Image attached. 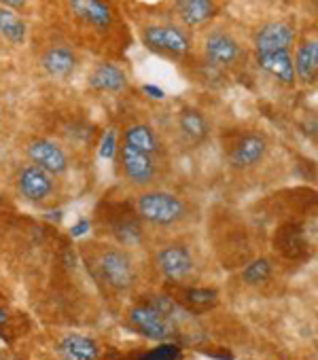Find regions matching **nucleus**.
I'll return each instance as SVG.
<instances>
[{
  "label": "nucleus",
  "instance_id": "26",
  "mask_svg": "<svg viewBox=\"0 0 318 360\" xmlns=\"http://www.w3.org/2000/svg\"><path fill=\"white\" fill-rule=\"evenodd\" d=\"M0 3L5 5V9H7V7H9V9H24L28 0H0Z\"/></svg>",
  "mask_w": 318,
  "mask_h": 360
},
{
  "label": "nucleus",
  "instance_id": "15",
  "mask_svg": "<svg viewBox=\"0 0 318 360\" xmlns=\"http://www.w3.org/2000/svg\"><path fill=\"white\" fill-rule=\"evenodd\" d=\"M179 129H181L187 144H202L210 134V125H208L206 117L198 108H191V106L181 110Z\"/></svg>",
  "mask_w": 318,
  "mask_h": 360
},
{
  "label": "nucleus",
  "instance_id": "28",
  "mask_svg": "<svg viewBox=\"0 0 318 360\" xmlns=\"http://www.w3.org/2000/svg\"><path fill=\"white\" fill-rule=\"evenodd\" d=\"M87 229H89V221H81L79 225H75V227H72V236H77V238H79V236H83Z\"/></svg>",
  "mask_w": 318,
  "mask_h": 360
},
{
  "label": "nucleus",
  "instance_id": "6",
  "mask_svg": "<svg viewBox=\"0 0 318 360\" xmlns=\"http://www.w3.org/2000/svg\"><path fill=\"white\" fill-rule=\"evenodd\" d=\"M157 265L170 282H185L193 276V269H196V261L191 252L181 244H172V246H166L164 250H159Z\"/></svg>",
  "mask_w": 318,
  "mask_h": 360
},
{
  "label": "nucleus",
  "instance_id": "4",
  "mask_svg": "<svg viewBox=\"0 0 318 360\" xmlns=\"http://www.w3.org/2000/svg\"><path fill=\"white\" fill-rule=\"evenodd\" d=\"M142 41L148 49L166 56H185L191 49L189 37L174 26H146Z\"/></svg>",
  "mask_w": 318,
  "mask_h": 360
},
{
  "label": "nucleus",
  "instance_id": "22",
  "mask_svg": "<svg viewBox=\"0 0 318 360\" xmlns=\"http://www.w3.org/2000/svg\"><path fill=\"white\" fill-rule=\"evenodd\" d=\"M269 276H272V263L267 259H257L250 265H246L244 271H242V280L246 284H253V286L265 282Z\"/></svg>",
  "mask_w": 318,
  "mask_h": 360
},
{
  "label": "nucleus",
  "instance_id": "7",
  "mask_svg": "<svg viewBox=\"0 0 318 360\" xmlns=\"http://www.w3.org/2000/svg\"><path fill=\"white\" fill-rule=\"evenodd\" d=\"M28 157L34 165L43 167L51 176H60L68 169V155L66 150L49 140V138H37L28 144Z\"/></svg>",
  "mask_w": 318,
  "mask_h": 360
},
{
  "label": "nucleus",
  "instance_id": "1",
  "mask_svg": "<svg viewBox=\"0 0 318 360\" xmlns=\"http://www.w3.org/2000/svg\"><path fill=\"white\" fill-rule=\"evenodd\" d=\"M129 322L148 339L168 341L183 324L191 322V314L170 297H151L132 307Z\"/></svg>",
  "mask_w": 318,
  "mask_h": 360
},
{
  "label": "nucleus",
  "instance_id": "9",
  "mask_svg": "<svg viewBox=\"0 0 318 360\" xmlns=\"http://www.w3.org/2000/svg\"><path fill=\"white\" fill-rule=\"evenodd\" d=\"M204 51H206V60L217 68H231L244 58V51L238 45V41L225 32L208 34Z\"/></svg>",
  "mask_w": 318,
  "mask_h": 360
},
{
  "label": "nucleus",
  "instance_id": "13",
  "mask_svg": "<svg viewBox=\"0 0 318 360\" xmlns=\"http://www.w3.org/2000/svg\"><path fill=\"white\" fill-rule=\"evenodd\" d=\"M295 43V30L284 22L267 24L255 37V51H276V49H291Z\"/></svg>",
  "mask_w": 318,
  "mask_h": 360
},
{
  "label": "nucleus",
  "instance_id": "27",
  "mask_svg": "<svg viewBox=\"0 0 318 360\" xmlns=\"http://www.w3.org/2000/svg\"><path fill=\"white\" fill-rule=\"evenodd\" d=\"M144 91L151 96V98H155V100H164V91L159 89V87H153V85H144Z\"/></svg>",
  "mask_w": 318,
  "mask_h": 360
},
{
  "label": "nucleus",
  "instance_id": "23",
  "mask_svg": "<svg viewBox=\"0 0 318 360\" xmlns=\"http://www.w3.org/2000/svg\"><path fill=\"white\" fill-rule=\"evenodd\" d=\"M181 356H183V352L177 343L162 341L157 347L146 352L140 360H181Z\"/></svg>",
  "mask_w": 318,
  "mask_h": 360
},
{
  "label": "nucleus",
  "instance_id": "30",
  "mask_svg": "<svg viewBox=\"0 0 318 360\" xmlns=\"http://www.w3.org/2000/svg\"><path fill=\"white\" fill-rule=\"evenodd\" d=\"M0 202H3V193H0Z\"/></svg>",
  "mask_w": 318,
  "mask_h": 360
},
{
  "label": "nucleus",
  "instance_id": "25",
  "mask_svg": "<svg viewBox=\"0 0 318 360\" xmlns=\"http://www.w3.org/2000/svg\"><path fill=\"white\" fill-rule=\"evenodd\" d=\"M115 153V131H108V136L104 138V146H102V157L110 159Z\"/></svg>",
  "mask_w": 318,
  "mask_h": 360
},
{
  "label": "nucleus",
  "instance_id": "8",
  "mask_svg": "<svg viewBox=\"0 0 318 360\" xmlns=\"http://www.w3.org/2000/svg\"><path fill=\"white\" fill-rule=\"evenodd\" d=\"M119 157H121V163H123V172L127 176L129 183L138 185V187H148L155 176H157V165L153 161L151 155L146 153H140L127 144H123L119 148Z\"/></svg>",
  "mask_w": 318,
  "mask_h": 360
},
{
  "label": "nucleus",
  "instance_id": "10",
  "mask_svg": "<svg viewBox=\"0 0 318 360\" xmlns=\"http://www.w3.org/2000/svg\"><path fill=\"white\" fill-rule=\"evenodd\" d=\"M265 153H267L265 136L246 134L236 142V146H234V150L229 155V161L238 169H250V167H255V165H259L263 161Z\"/></svg>",
  "mask_w": 318,
  "mask_h": 360
},
{
  "label": "nucleus",
  "instance_id": "19",
  "mask_svg": "<svg viewBox=\"0 0 318 360\" xmlns=\"http://www.w3.org/2000/svg\"><path fill=\"white\" fill-rule=\"evenodd\" d=\"M60 352L68 360H98V354H100L96 341L83 335H66L60 341Z\"/></svg>",
  "mask_w": 318,
  "mask_h": 360
},
{
  "label": "nucleus",
  "instance_id": "17",
  "mask_svg": "<svg viewBox=\"0 0 318 360\" xmlns=\"http://www.w3.org/2000/svg\"><path fill=\"white\" fill-rule=\"evenodd\" d=\"M177 9L181 20L191 28L204 26L217 15L215 0H177Z\"/></svg>",
  "mask_w": 318,
  "mask_h": 360
},
{
  "label": "nucleus",
  "instance_id": "20",
  "mask_svg": "<svg viewBox=\"0 0 318 360\" xmlns=\"http://www.w3.org/2000/svg\"><path fill=\"white\" fill-rule=\"evenodd\" d=\"M123 144L140 150V153H146V155H157L159 153V138L155 136V131L148 127V125H129L125 129V136H123Z\"/></svg>",
  "mask_w": 318,
  "mask_h": 360
},
{
  "label": "nucleus",
  "instance_id": "21",
  "mask_svg": "<svg viewBox=\"0 0 318 360\" xmlns=\"http://www.w3.org/2000/svg\"><path fill=\"white\" fill-rule=\"evenodd\" d=\"M0 34L13 45H24L26 41V24L20 15H15L9 9H0Z\"/></svg>",
  "mask_w": 318,
  "mask_h": 360
},
{
  "label": "nucleus",
  "instance_id": "18",
  "mask_svg": "<svg viewBox=\"0 0 318 360\" xmlns=\"http://www.w3.org/2000/svg\"><path fill=\"white\" fill-rule=\"evenodd\" d=\"M293 68H295V77H299L303 83L316 81V70H318V45H316V41H305L299 47L297 58L293 62Z\"/></svg>",
  "mask_w": 318,
  "mask_h": 360
},
{
  "label": "nucleus",
  "instance_id": "12",
  "mask_svg": "<svg viewBox=\"0 0 318 360\" xmlns=\"http://www.w3.org/2000/svg\"><path fill=\"white\" fill-rule=\"evenodd\" d=\"M68 5L72 9V13L87 26L96 28V30H108L113 24V13L110 7L104 3V0H68Z\"/></svg>",
  "mask_w": 318,
  "mask_h": 360
},
{
  "label": "nucleus",
  "instance_id": "3",
  "mask_svg": "<svg viewBox=\"0 0 318 360\" xmlns=\"http://www.w3.org/2000/svg\"><path fill=\"white\" fill-rule=\"evenodd\" d=\"M96 269H98L102 282H106L115 290H127L136 282L134 263L127 257V252H123L119 248L102 250L98 261H96Z\"/></svg>",
  "mask_w": 318,
  "mask_h": 360
},
{
  "label": "nucleus",
  "instance_id": "16",
  "mask_svg": "<svg viewBox=\"0 0 318 360\" xmlns=\"http://www.w3.org/2000/svg\"><path fill=\"white\" fill-rule=\"evenodd\" d=\"M41 66L43 70L49 75V77H56V79H68L75 68H77V56L68 49V47H51L43 60H41Z\"/></svg>",
  "mask_w": 318,
  "mask_h": 360
},
{
  "label": "nucleus",
  "instance_id": "5",
  "mask_svg": "<svg viewBox=\"0 0 318 360\" xmlns=\"http://www.w3.org/2000/svg\"><path fill=\"white\" fill-rule=\"evenodd\" d=\"M18 189H20L22 198H26L28 202L43 204L45 200H49L53 195L56 180L49 172L30 163V165L22 167L18 174Z\"/></svg>",
  "mask_w": 318,
  "mask_h": 360
},
{
  "label": "nucleus",
  "instance_id": "24",
  "mask_svg": "<svg viewBox=\"0 0 318 360\" xmlns=\"http://www.w3.org/2000/svg\"><path fill=\"white\" fill-rule=\"evenodd\" d=\"M219 299V292L212 290V288H191L187 290V301L191 305H198V307H210L215 305Z\"/></svg>",
  "mask_w": 318,
  "mask_h": 360
},
{
  "label": "nucleus",
  "instance_id": "11",
  "mask_svg": "<svg viewBox=\"0 0 318 360\" xmlns=\"http://www.w3.org/2000/svg\"><path fill=\"white\" fill-rule=\"evenodd\" d=\"M257 64L261 70H265L269 77H274L282 85H295V68L293 58L288 49H276V51H259Z\"/></svg>",
  "mask_w": 318,
  "mask_h": 360
},
{
  "label": "nucleus",
  "instance_id": "29",
  "mask_svg": "<svg viewBox=\"0 0 318 360\" xmlns=\"http://www.w3.org/2000/svg\"><path fill=\"white\" fill-rule=\"evenodd\" d=\"M9 322V316H7V311H5V307L0 305V326H5Z\"/></svg>",
  "mask_w": 318,
  "mask_h": 360
},
{
  "label": "nucleus",
  "instance_id": "2",
  "mask_svg": "<svg viewBox=\"0 0 318 360\" xmlns=\"http://www.w3.org/2000/svg\"><path fill=\"white\" fill-rule=\"evenodd\" d=\"M187 212V204L179 195L166 191L142 193L136 202V214L155 227H174L185 221Z\"/></svg>",
  "mask_w": 318,
  "mask_h": 360
},
{
  "label": "nucleus",
  "instance_id": "14",
  "mask_svg": "<svg viewBox=\"0 0 318 360\" xmlns=\"http://www.w3.org/2000/svg\"><path fill=\"white\" fill-rule=\"evenodd\" d=\"M127 85V77L125 72L115 66V64H108V62H102L94 68L91 77H89V87L96 89V91H102V94H115V91H121L125 89Z\"/></svg>",
  "mask_w": 318,
  "mask_h": 360
}]
</instances>
